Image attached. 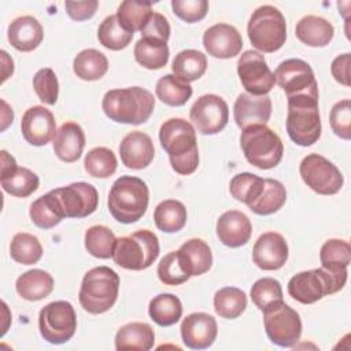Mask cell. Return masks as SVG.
I'll use <instances>...</instances> for the list:
<instances>
[{
  "label": "cell",
  "mask_w": 351,
  "mask_h": 351,
  "mask_svg": "<svg viewBox=\"0 0 351 351\" xmlns=\"http://www.w3.org/2000/svg\"><path fill=\"white\" fill-rule=\"evenodd\" d=\"M159 141L167 152L173 170L181 176L192 174L199 166L196 130L182 118H170L159 129Z\"/></svg>",
  "instance_id": "cell-1"
},
{
  "label": "cell",
  "mask_w": 351,
  "mask_h": 351,
  "mask_svg": "<svg viewBox=\"0 0 351 351\" xmlns=\"http://www.w3.org/2000/svg\"><path fill=\"white\" fill-rule=\"evenodd\" d=\"M101 107L114 122L140 125L151 117L155 99L149 90L141 86L111 89L104 95Z\"/></svg>",
  "instance_id": "cell-2"
},
{
  "label": "cell",
  "mask_w": 351,
  "mask_h": 351,
  "mask_svg": "<svg viewBox=\"0 0 351 351\" xmlns=\"http://www.w3.org/2000/svg\"><path fill=\"white\" fill-rule=\"evenodd\" d=\"M285 126L289 138L300 147H308L318 141L321 136L318 92L288 96Z\"/></svg>",
  "instance_id": "cell-3"
},
{
  "label": "cell",
  "mask_w": 351,
  "mask_h": 351,
  "mask_svg": "<svg viewBox=\"0 0 351 351\" xmlns=\"http://www.w3.org/2000/svg\"><path fill=\"white\" fill-rule=\"evenodd\" d=\"M149 191L147 184L133 176H122L115 180L108 193V210L121 223H133L147 211Z\"/></svg>",
  "instance_id": "cell-4"
},
{
  "label": "cell",
  "mask_w": 351,
  "mask_h": 351,
  "mask_svg": "<svg viewBox=\"0 0 351 351\" xmlns=\"http://www.w3.org/2000/svg\"><path fill=\"white\" fill-rule=\"evenodd\" d=\"M119 276L108 266H97L82 278L78 299L82 308L90 314H103L117 302Z\"/></svg>",
  "instance_id": "cell-5"
},
{
  "label": "cell",
  "mask_w": 351,
  "mask_h": 351,
  "mask_svg": "<svg viewBox=\"0 0 351 351\" xmlns=\"http://www.w3.org/2000/svg\"><path fill=\"white\" fill-rule=\"evenodd\" d=\"M347 271H330L324 267L295 274L288 282V293L303 304H311L326 295L339 292L347 281Z\"/></svg>",
  "instance_id": "cell-6"
},
{
  "label": "cell",
  "mask_w": 351,
  "mask_h": 351,
  "mask_svg": "<svg viewBox=\"0 0 351 351\" xmlns=\"http://www.w3.org/2000/svg\"><path fill=\"white\" fill-rule=\"evenodd\" d=\"M240 145L245 159L252 166L262 170L276 167L282 159V141L278 134L266 125H252L243 129Z\"/></svg>",
  "instance_id": "cell-7"
},
{
  "label": "cell",
  "mask_w": 351,
  "mask_h": 351,
  "mask_svg": "<svg viewBox=\"0 0 351 351\" xmlns=\"http://www.w3.org/2000/svg\"><path fill=\"white\" fill-rule=\"evenodd\" d=\"M247 33L254 48L267 53L276 52L287 38L285 18L276 7L261 5L252 12Z\"/></svg>",
  "instance_id": "cell-8"
},
{
  "label": "cell",
  "mask_w": 351,
  "mask_h": 351,
  "mask_svg": "<svg viewBox=\"0 0 351 351\" xmlns=\"http://www.w3.org/2000/svg\"><path fill=\"white\" fill-rule=\"evenodd\" d=\"M158 255V236L148 229H143L117 239L112 259L123 269L144 270L156 261Z\"/></svg>",
  "instance_id": "cell-9"
},
{
  "label": "cell",
  "mask_w": 351,
  "mask_h": 351,
  "mask_svg": "<svg viewBox=\"0 0 351 351\" xmlns=\"http://www.w3.org/2000/svg\"><path fill=\"white\" fill-rule=\"evenodd\" d=\"M38 329L51 344L69 341L77 329V315L71 303L56 300L44 306L38 314Z\"/></svg>",
  "instance_id": "cell-10"
},
{
  "label": "cell",
  "mask_w": 351,
  "mask_h": 351,
  "mask_svg": "<svg viewBox=\"0 0 351 351\" xmlns=\"http://www.w3.org/2000/svg\"><path fill=\"white\" fill-rule=\"evenodd\" d=\"M266 335L280 347H293L302 335L299 314L284 302L274 303L263 310Z\"/></svg>",
  "instance_id": "cell-11"
},
{
  "label": "cell",
  "mask_w": 351,
  "mask_h": 351,
  "mask_svg": "<svg viewBox=\"0 0 351 351\" xmlns=\"http://www.w3.org/2000/svg\"><path fill=\"white\" fill-rule=\"evenodd\" d=\"M304 184L319 195H335L343 186V174L326 158L318 154H308L299 166Z\"/></svg>",
  "instance_id": "cell-12"
},
{
  "label": "cell",
  "mask_w": 351,
  "mask_h": 351,
  "mask_svg": "<svg viewBox=\"0 0 351 351\" xmlns=\"http://www.w3.org/2000/svg\"><path fill=\"white\" fill-rule=\"evenodd\" d=\"M237 74L243 88L252 96L267 95L276 84L274 74L258 51L250 49L241 53L237 62Z\"/></svg>",
  "instance_id": "cell-13"
},
{
  "label": "cell",
  "mask_w": 351,
  "mask_h": 351,
  "mask_svg": "<svg viewBox=\"0 0 351 351\" xmlns=\"http://www.w3.org/2000/svg\"><path fill=\"white\" fill-rule=\"evenodd\" d=\"M189 117L199 133L217 134L228 125L229 108L221 96L207 93L193 103Z\"/></svg>",
  "instance_id": "cell-14"
},
{
  "label": "cell",
  "mask_w": 351,
  "mask_h": 351,
  "mask_svg": "<svg viewBox=\"0 0 351 351\" xmlns=\"http://www.w3.org/2000/svg\"><path fill=\"white\" fill-rule=\"evenodd\" d=\"M66 218H84L95 213L99 204L96 188L88 182H74L52 189Z\"/></svg>",
  "instance_id": "cell-15"
},
{
  "label": "cell",
  "mask_w": 351,
  "mask_h": 351,
  "mask_svg": "<svg viewBox=\"0 0 351 351\" xmlns=\"http://www.w3.org/2000/svg\"><path fill=\"white\" fill-rule=\"evenodd\" d=\"M276 82L288 96L318 92L314 71L310 64L302 59H287L278 64L274 73Z\"/></svg>",
  "instance_id": "cell-16"
},
{
  "label": "cell",
  "mask_w": 351,
  "mask_h": 351,
  "mask_svg": "<svg viewBox=\"0 0 351 351\" xmlns=\"http://www.w3.org/2000/svg\"><path fill=\"white\" fill-rule=\"evenodd\" d=\"M21 130L23 138L36 147L48 144L58 133L53 114L43 106H33L25 111Z\"/></svg>",
  "instance_id": "cell-17"
},
{
  "label": "cell",
  "mask_w": 351,
  "mask_h": 351,
  "mask_svg": "<svg viewBox=\"0 0 351 351\" xmlns=\"http://www.w3.org/2000/svg\"><path fill=\"white\" fill-rule=\"evenodd\" d=\"M180 329L184 344L192 350L208 348L218 335L217 321L207 313H192L186 315Z\"/></svg>",
  "instance_id": "cell-18"
},
{
  "label": "cell",
  "mask_w": 351,
  "mask_h": 351,
  "mask_svg": "<svg viewBox=\"0 0 351 351\" xmlns=\"http://www.w3.org/2000/svg\"><path fill=\"white\" fill-rule=\"evenodd\" d=\"M203 45L208 55L219 59H229L240 53L243 38L234 26L217 23L204 32Z\"/></svg>",
  "instance_id": "cell-19"
},
{
  "label": "cell",
  "mask_w": 351,
  "mask_h": 351,
  "mask_svg": "<svg viewBox=\"0 0 351 351\" xmlns=\"http://www.w3.org/2000/svg\"><path fill=\"white\" fill-rule=\"evenodd\" d=\"M254 263L262 270H278L288 259V244L276 232H266L258 237L252 248Z\"/></svg>",
  "instance_id": "cell-20"
},
{
  "label": "cell",
  "mask_w": 351,
  "mask_h": 351,
  "mask_svg": "<svg viewBox=\"0 0 351 351\" xmlns=\"http://www.w3.org/2000/svg\"><path fill=\"white\" fill-rule=\"evenodd\" d=\"M233 115L240 129L252 125H266L271 115V100L266 95L252 96L250 93H241L234 101Z\"/></svg>",
  "instance_id": "cell-21"
},
{
  "label": "cell",
  "mask_w": 351,
  "mask_h": 351,
  "mask_svg": "<svg viewBox=\"0 0 351 351\" xmlns=\"http://www.w3.org/2000/svg\"><path fill=\"white\" fill-rule=\"evenodd\" d=\"M122 163L133 170L145 169L155 156V148L151 137L143 132L128 133L119 144Z\"/></svg>",
  "instance_id": "cell-22"
},
{
  "label": "cell",
  "mask_w": 351,
  "mask_h": 351,
  "mask_svg": "<svg viewBox=\"0 0 351 351\" xmlns=\"http://www.w3.org/2000/svg\"><path fill=\"white\" fill-rule=\"evenodd\" d=\"M252 225L248 217L237 210L225 211L217 221V236L222 244L237 248L250 240Z\"/></svg>",
  "instance_id": "cell-23"
},
{
  "label": "cell",
  "mask_w": 351,
  "mask_h": 351,
  "mask_svg": "<svg viewBox=\"0 0 351 351\" xmlns=\"http://www.w3.org/2000/svg\"><path fill=\"white\" fill-rule=\"evenodd\" d=\"M7 37L10 44L15 49L22 52H30L41 44L44 30L41 23L36 18L30 15H23L10 23Z\"/></svg>",
  "instance_id": "cell-24"
},
{
  "label": "cell",
  "mask_w": 351,
  "mask_h": 351,
  "mask_svg": "<svg viewBox=\"0 0 351 351\" xmlns=\"http://www.w3.org/2000/svg\"><path fill=\"white\" fill-rule=\"evenodd\" d=\"M85 147V133L75 122L63 123L53 140V151L56 156L66 162L73 163L80 159Z\"/></svg>",
  "instance_id": "cell-25"
},
{
  "label": "cell",
  "mask_w": 351,
  "mask_h": 351,
  "mask_svg": "<svg viewBox=\"0 0 351 351\" xmlns=\"http://www.w3.org/2000/svg\"><path fill=\"white\" fill-rule=\"evenodd\" d=\"M295 34L308 47H325L332 41L335 29L333 25L322 16L306 15L298 22Z\"/></svg>",
  "instance_id": "cell-26"
},
{
  "label": "cell",
  "mask_w": 351,
  "mask_h": 351,
  "mask_svg": "<svg viewBox=\"0 0 351 351\" xmlns=\"http://www.w3.org/2000/svg\"><path fill=\"white\" fill-rule=\"evenodd\" d=\"M155 332L145 322H130L118 329L115 335V348L118 351L138 350L148 351L154 347Z\"/></svg>",
  "instance_id": "cell-27"
},
{
  "label": "cell",
  "mask_w": 351,
  "mask_h": 351,
  "mask_svg": "<svg viewBox=\"0 0 351 351\" xmlns=\"http://www.w3.org/2000/svg\"><path fill=\"white\" fill-rule=\"evenodd\" d=\"M15 288L22 299L37 302L47 298L52 292L53 278L45 270L32 269L18 277Z\"/></svg>",
  "instance_id": "cell-28"
},
{
  "label": "cell",
  "mask_w": 351,
  "mask_h": 351,
  "mask_svg": "<svg viewBox=\"0 0 351 351\" xmlns=\"http://www.w3.org/2000/svg\"><path fill=\"white\" fill-rule=\"evenodd\" d=\"M177 252L191 277L204 274L213 265L211 250L202 239L186 240Z\"/></svg>",
  "instance_id": "cell-29"
},
{
  "label": "cell",
  "mask_w": 351,
  "mask_h": 351,
  "mask_svg": "<svg viewBox=\"0 0 351 351\" xmlns=\"http://www.w3.org/2000/svg\"><path fill=\"white\" fill-rule=\"evenodd\" d=\"M207 69V58L203 52L196 49H184L176 55L171 63L174 75L185 82L199 80Z\"/></svg>",
  "instance_id": "cell-30"
},
{
  "label": "cell",
  "mask_w": 351,
  "mask_h": 351,
  "mask_svg": "<svg viewBox=\"0 0 351 351\" xmlns=\"http://www.w3.org/2000/svg\"><path fill=\"white\" fill-rule=\"evenodd\" d=\"M29 215L32 222L41 229H51L60 223V221L64 218L60 204L52 191L40 196L32 203Z\"/></svg>",
  "instance_id": "cell-31"
},
{
  "label": "cell",
  "mask_w": 351,
  "mask_h": 351,
  "mask_svg": "<svg viewBox=\"0 0 351 351\" xmlns=\"http://www.w3.org/2000/svg\"><path fill=\"white\" fill-rule=\"evenodd\" d=\"M134 59L148 70H159L169 62L167 43L154 38H140L133 49Z\"/></svg>",
  "instance_id": "cell-32"
},
{
  "label": "cell",
  "mask_w": 351,
  "mask_h": 351,
  "mask_svg": "<svg viewBox=\"0 0 351 351\" xmlns=\"http://www.w3.org/2000/svg\"><path fill=\"white\" fill-rule=\"evenodd\" d=\"M154 221L159 230L166 233H176L186 223L185 206L174 199L160 202L154 211Z\"/></svg>",
  "instance_id": "cell-33"
},
{
  "label": "cell",
  "mask_w": 351,
  "mask_h": 351,
  "mask_svg": "<svg viewBox=\"0 0 351 351\" xmlns=\"http://www.w3.org/2000/svg\"><path fill=\"white\" fill-rule=\"evenodd\" d=\"M75 75L84 81L100 80L108 70V60L104 53L89 48L81 51L73 62Z\"/></svg>",
  "instance_id": "cell-34"
},
{
  "label": "cell",
  "mask_w": 351,
  "mask_h": 351,
  "mask_svg": "<svg viewBox=\"0 0 351 351\" xmlns=\"http://www.w3.org/2000/svg\"><path fill=\"white\" fill-rule=\"evenodd\" d=\"M148 313L151 319L159 326H171L180 321L182 304L173 293H159L149 302Z\"/></svg>",
  "instance_id": "cell-35"
},
{
  "label": "cell",
  "mask_w": 351,
  "mask_h": 351,
  "mask_svg": "<svg viewBox=\"0 0 351 351\" xmlns=\"http://www.w3.org/2000/svg\"><path fill=\"white\" fill-rule=\"evenodd\" d=\"M192 86L177 78L173 74H166L160 77L155 86V93L158 99L171 107L184 106L192 96Z\"/></svg>",
  "instance_id": "cell-36"
},
{
  "label": "cell",
  "mask_w": 351,
  "mask_h": 351,
  "mask_svg": "<svg viewBox=\"0 0 351 351\" xmlns=\"http://www.w3.org/2000/svg\"><path fill=\"white\" fill-rule=\"evenodd\" d=\"M287 200L285 186L273 178H265V188L255 202L248 208L258 215H270L277 213Z\"/></svg>",
  "instance_id": "cell-37"
},
{
  "label": "cell",
  "mask_w": 351,
  "mask_h": 351,
  "mask_svg": "<svg viewBox=\"0 0 351 351\" xmlns=\"http://www.w3.org/2000/svg\"><path fill=\"white\" fill-rule=\"evenodd\" d=\"M321 267L330 271H347L351 262V245L346 240H326L319 251Z\"/></svg>",
  "instance_id": "cell-38"
},
{
  "label": "cell",
  "mask_w": 351,
  "mask_h": 351,
  "mask_svg": "<svg viewBox=\"0 0 351 351\" xmlns=\"http://www.w3.org/2000/svg\"><path fill=\"white\" fill-rule=\"evenodd\" d=\"M152 12V3L149 1L125 0L119 4L115 15L125 30L134 33L143 29Z\"/></svg>",
  "instance_id": "cell-39"
},
{
  "label": "cell",
  "mask_w": 351,
  "mask_h": 351,
  "mask_svg": "<svg viewBox=\"0 0 351 351\" xmlns=\"http://www.w3.org/2000/svg\"><path fill=\"white\" fill-rule=\"evenodd\" d=\"M247 307L245 293L236 287H225L214 295V310L215 313L228 319L240 317Z\"/></svg>",
  "instance_id": "cell-40"
},
{
  "label": "cell",
  "mask_w": 351,
  "mask_h": 351,
  "mask_svg": "<svg viewBox=\"0 0 351 351\" xmlns=\"http://www.w3.org/2000/svg\"><path fill=\"white\" fill-rule=\"evenodd\" d=\"M3 189L16 197H27L40 185L38 176L26 167H16L12 173L0 176Z\"/></svg>",
  "instance_id": "cell-41"
},
{
  "label": "cell",
  "mask_w": 351,
  "mask_h": 351,
  "mask_svg": "<svg viewBox=\"0 0 351 351\" xmlns=\"http://www.w3.org/2000/svg\"><path fill=\"white\" fill-rule=\"evenodd\" d=\"M115 243L117 237L107 226L93 225L85 232V248L95 258H112Z\"/></svg>",
  "instance_id": "cell-42"
},
{
  "label": "cell",
  "mask_w": 351,
  "mask_h": 351,
  "mask_svg": "<svg viewBox=\"0 0 351 351\" xmlns=\"http://www.w3.org/2000/svg\"><path fill=\"white\" fill-rule=\"evenodd\" d=\"M10 255L21 265H34L41 259L43 247L36 236L21 232L11 240Z\"/></svg>",
  "instance_id": "cell-43"
},
{
  "label": "cell",
  "mask_w": 351,
  "mask_h": 351,
  "mask_svg": "<svg viewBox=\"0 0 351 351\" xmlns=\"http://www.w3.org/2000/svg\"><path fill=\"white\" fill-rule=\"evenodd\" d=\"M97 38L103 47L111 51H119L129 45L133 38V33L121 26L117 15H110L100 23L97 29Z\"/></svg>",
  "instance_id": "cell-44"
},
{
  "label": "cell",
  "mask_w": 351,
  "mask_h": 351,
  "mask_svg": "<svg viewBox=\"0 0 351 351\" xmlns=\"http://www.w3.org/2000/svg\"><path fill=\"white\" fill-rule=\"evenodd\" d=\"M265 188V178L252 174V173H239L236 174L229 184L230 195L239 200L250 206L252 202L258 199Z\"/></svg>",
  "instance_id": "cell-45"
},
{
  "label": "cell",
  "mask_w": 351,
  "mask_h": 351,
  "mask_svg": "<svg viewBox=\"0 0 351 351\" xmlns=\"http://www.w3.org/2000/svg\"><path fill=\"white\" fill-rule=\"evenodd\" d=\"M86 173L96 178H107L117 170L115 154L106 147L92 148L84 159Z\"/></svg>",
  "instance_id": "cell-46"
},
{
  "label": "cell",
  "mask_w": 351,
  "mask_h": 351,
  "mask_svg": "<svg viewBox=\"0 0 351 351\" xmlns=\"http://www.w3.org/2000/svg\"><path fill=\"white\" fill-rule=\"evenodd\" d=\"M252 303L263 311L269 306L282 302V288L280 281L271 277H263L254 282L250 292Z\"/></svg>",
  "instance_id": "cell-47"
},
{
  "label": "cell",
  "mask_w": 351,
  "mask_h": 351,
  "mask_svg": "<svg viewBox=\"0 0 351 351\" xmlns=\"http://www.w3.org/2000/svg\"><path fill=\"white\" fill-rule=\"evenodd\" d=\"M156 273L159 280L166 285H180L191 277L177 251H171L160 259Z\"/></svg>",
  "instance_id": "cell-48"
},
{
  "label": "cell",
  "mask_w": 351,
  "mask_h": 351,
  "mask_svg": "<svg viewBox=\"0 0 351 351\" xmlns=\"http://www.w3.org/2000/svg\"><path fill=\"white\" fill-rule=\"evenodd\" d=\"M33 88L43 103L48 106H53L56 103L59 96V82L52 69H40L33 77Z\"/></svg>",
  "instance_id": "cell-49"
},
{
  "label": "cell",
  "mask_w": 351,
  "mask_h": 351,
  "mask_svg": "<svg viewBox=\"0 0 351 351\" xmlns=\"http://www.w3.org/2000/svg\"><path fill=\"white\" fill-rule=\"evenodd\" d=\"M329 122L336 136L343 140L351 138V103L348 99L340 100L332 107Z\"/></svg>",
  "instance_id": "cell-50"
},
{
  "label": "cell",
  "mask_w": 351,
  "mask_h": 351,
  "mask_svg": "<svg viewBox=\"0 0 351 351\" xmlns=\"http://www.w3.org/2000/svg\"><path fill=\"white\" fill-rule=\"evenodd\" d=\"M173 12L186 23L202 21L208 11V1L206 0H173Z\"/></svg>",
  "instance_id": "cell-51"
},
{
  "label": "cell",
  "mask_w": 351,
  "mask_h": 351,
  "mask_svg": "<svg viewBox=\"0 0 351 351\" xmlns=\"http://www.w3.org/2000/svg\"><path fill=\"white\" fill-rule=\"evenodd\" d=\"M140 32L143 38H154L167 43L170 37V25L162 14L152 12Z\"/></svg>",
  "instance_id": "cell-52"
},
{
  "label": "cell",
  "mask_w": 351,
  "mask_h": 351,
  "mask_svg": "<svg viewBox=\"0 0 351 351\" xmlns=\"http://www.w3.org/2000/svg\"><path fill=\"white\" fill-rule=\"evenodd\" d=\"M66 12L74 21H86L92 18L99 7L97 0H88V1H66L64 3Z\"/></svg>",
  "instance_id": "cell-53"
},
{
  "label": "cell",
  "mask_w": 351,
  "mask_h": 351,
  "mask_svg": "<svg viewBox=\"0 0 351 351\" xmlns=\"http://www.w3.org/2000/svg\"><path fill=\"white\" fill-rule=\"evenodd\" d=\"M330 73L333 78L344 86H350V53L339 55L330 64Z\"/></svg>",
  "instance_id": "cell-54"
},
{
  "label": "cell",
  "mask_w": 351,
  "mask_h": 351,
  "mask_svg": "<svg viewBox=\"0 0 351 351\" xmlns=\"http://www.w3.org/2000/svg\"><path fill=\"white\" fill-rule=\"evenodd\" d=\"M0 155H1V174L0 176H5V174L12 173L18 167L15 159L5 149H1Z\"/></svg>",
  "instance_id": "cell-55"
},
{
  "label": "cell",
  "mask_w": 351,
  "mask_h": 351,
  "mask_svg": "<svg viewBox=\"0 0 351 351\" xmlns=\"http://www.w3.org/2000/svg\"><path fill=\"white\" fill-rule=\"evenodd\" d=\"M1 106H3V112H1V130H5L7 126L10 123H12V119H14V112H12V108L8 107V104L1 100Z\"/></svg>",
  "instance_id": "cell-56"
}]
</instances>
